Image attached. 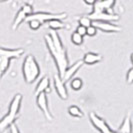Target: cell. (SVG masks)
Instances as JSON below:
<instances>
[{
  "instance_id": "1",
  "label": "cell",
  "mask_w": 133,
  "mask_h": 133,
  "mask_svg": "<svg viewBox=\"0 0 133 133\" xmlns=\"http://www.w3.org/2000/svg\"><path fill=\"white\" fill-rule=\"evenodd\" d=\"M45 43H46V47L49 53L52 56L54 62L56 64L57 70H58V75L60 76V78H63L65 70L68 67V57H67L66 49L65 48H63V49L55 48L49 34L45 35Z\"/></svg>"
},
{
  "instance_id": "2",
  "label": "cell",
  "mask_w": 133,
  "mask_h": 133,
  "mask_svg": "<svg viewBox=\"0 0 133 133\" xmlns=\"http://www.w3.org/2000/svg\"><path fill=\"white\" fill-rule=\"evenodd\" d=\"M21 104H22V95L20 93L15 94L9 104L7 114H5L0 119V133L4 132L18 119L20 109H21Z\"/></svg>"
},
{
  "instance_id": "3",
  "label": "cell",
  "mask_w": 133,
  "mask_h": 133,
  "mask_svg": "<svg viewBox=\"0 0 133 133\" xmlns=\"http://www.w3.org/2000/svg\"><path fill=\"white\" fill-rule=\"evenodd\" d=\"M22 74L24 81L27 84H33L39 78L40 67L39 64L32 54H29L25 57L22 64Z\"/></svg>"
},
{
  "instance_id": "4",
  "label": "cell",
  "mask_w": 133,
  "mask_h": 133,
  "mask_svg": "<svg viewBox=\"0 0 133 133\" xmlns=\"http://www.w3.org/2000/svg\"><path fill=\"white\" fill-rule=\"evenodd\" d=\"M67 17V14L66 13H50V12H33L31 15L27 16V18L25 21H29L31 19H36L40 21L42 24L44 23H47L49 22L50 20H53V19H60V20H63L65 19Z\"/></svg>"
},
{
  "instance_id": "5",
  "label": "cell",
  "mask_w": 133,
  "mask_h": 133,
  "mask_svg": "<svg viewBox=\"0 0 133 133\" xmlns=\"http://www.w3.org/2000/svg\"><path fill=\"white\" fill-rule=\"evenodd\" d=\"M89 120L91 122V124L93 125L100 133H119L118 131H114L112 130L109 125L107 124V122L103 119L102 117L98 116L95 112H90L89 113Z\"/></svg>"
},
{
  "instance_id": "6",
  "label": "cell",
  "mask_w": 133,
  "mask_h": 133,
  "mask_svg": "<svg viewBox=\"0 0 133 133\" xmlns=\"http://www.w3.org/2000/svg\"><path fill=\"white\" fill-rule=\"evenodd\" d=\"M47 93L42 92V93L36 95V104L39 107V109L42 111L43 115L45 116L48 121H52L53 120V115L51 113L49 106H48V99H47Z\"/></svg>"
},
{
  "instance_id": "7",
  "label": "cell",
  "mask_w": 133,
  "mask_h": 133,
  "mask_svg": "<svg viewBox=\"0 0 133 133\" xmlns=\"http://www.w3.org/2000/svg\"><path fill=\"white\" fill-rule=\"evenodd\" d=\"M92 21H117L119 19V16L117 14L110 13L107 11H100V10H92L91 13L87 15Z\"/></svg>"
},
{
  "instance_id": "8",
  "label": "cell",
  "mask_w": 133,
  "mask_h": 133,
  "mask_svg": "<svg viewBox=\"0 0 133 133\" xmlns=\"http://www.w3.org/2000/svg\"><path fill=\"white\" fill-rule=\"evenodd\" d=\"M53 84L54 88L56 90V93L58 94V96L62 100H66L68 98V90H67V87L65 85V82L62 80V78H60L58 73L54 74Z\"/></svg>"
},
{
  "instance_id": "9",
  "label": "cell",
  "mask_w": 133,
  "mask_h": 133,
  "mask_svg": "<svg viewBox=\"0 0 133 133\" xmlns=\"http://www.w3.org/2000/svg\"><path fill=\"white\" fill-rule=\"evenodd\" d=\"M92 25H94L97 29L107 33H117L122 30L120 26H117L108 21H92Z\"/></svg>"
},
{
  "instance_id": "10",
  "label": "cell",
  "mask_w": 133,
  "mask_h": 133,
  "mask_svg": "<svg viewBox=\"0 0 133 133\" xmlns=\"http://www.w3.org/2000/svg\"><path fill=\"white\" fill-rule=\"evenodd\" d=\"M115 0H96L93 5V10H100V11H107L110 13L112 12Z\"/></svg>"
},
{
  "instance_id": "11",
  "label": "cell",
  "mask_w": 133,
  "mask_h": 133,
  "mask_svg": "<svg viewBox=\"0 0 133 133\" xmlns=\"http://www.w3.org/2000/svg\"><path fill=\"white\" fill-rule=\"evenodd\" d=\"M24 53V50L18 48V49H8V48H3L0 47V56L6 57L9 59H17L21 57Z\"/></svg>"
},
{
  "instance_id": "12",
  "label": "cell",
  "mask_w": 133,
  "mask_h": 133,
  "mask_svg": "<svg viewBox=\"0 0 133 133\" xmlns=\"http://www.w3.org/2000/svg\"><path fill=\"white\" fill-rule=\"evenodd\" d=\"M83 64H84L83 61H82V60H79V61L75 62L74 64H72L71 66L67 67V69L65 70V73H64V75H63L62 80H63L64 82H67L69 79H71L74 75H75V73L81 68V66H82Z\"/></svg>"
},
{
  "instance_id": "13",
  "label": "cell",
  "mask_w": 133,
  "mask_h": 133,
  "mask_svg": "<svg viewBox=\"0 0 133 133\" xmlns=\"http://www.w3.org/2000/svg\"><path fill=\"white\" fill-rule=\"evenodd\" d=\"M50 91H51V88H50V78L48 76H44L37 83V86H36V89H35V95H38V94L42 93V92L48 93Z\"/></svg>"
},
{
  "instance_id": "14",
  "label": "cell",
  "mask_w": 133,
  "mask_h": 133,
  "mask_svg": "<svg viewBox=\"0 0 133 133\" xmlns=\"http://www.w3.org/2000/svg\"><path fill=\"white\" fill-rule=\"evenodd\" d=\"M102 60V56L100 54L96 53V52H87L85 55L83 56V63L87 64V65H93L96 63H99Z\"/></svg>"
},
{
  "instance_id": "15",
  "label": "cell",
  "mask_w": 133,
  "mask_h": 133,
  "mask_svg": "<svg viewBox=\"0 0 133 133\" xmlns=\"http://www.w3.org/2000/svg\"><path fill=\"white\" fill-rule=\"evenodd\" d=\"M119 133H132V119H131V113L128 112L125 118L123 120L121 126L117 130Z\"/></svg>"
},
{
  "instance_id": "16",
  "label": "cell",
  "mask_w": 133,
  "mask_h": 133,
  "mask_svg": "<svg viewBox=\"0 0 133 133\" xmlns=\"http://www.w3.org/2000/svg\"><path fill=\"white\" fill-rule=\"evenodd\" d=\"M26 18H27V15L20 8L19 10H18V12H17V14H16V16H15V18H14L13 24H12V29L16 30L21 25V23H23L26 20Z\"/></svg>"
},
{
  "instance_id": "17",
  "label": "cell",
  "mask_w": 133,
  "mask_h": 133,
  "mask_svg": "<svg viewBox=\"0 0 133 133\" xmlns=\"http://www.w3.org/2000/svg\"><path fill=\"white\" fill-rule=\"evenodd\" d=\"M10 61L11 59H9V58L0 56V79L8 71L9 66H10Z\"/></svg>"
},
{
  "instance_id": "18",
  "label": "cell",
  "mask_w": 133,
  "mask_h": 133,
  "mask_svg": "<svg viewBox=\"0 0 133 133\" xmlns=\"http://www.w3.org/2000/svg\"><path fill=\"white\" fill-rule=\"evenodd\" d=\"M48 23V27L51 29V30H54V31H57V30H60V29H64L66 28L67 25L60 19H53L50 20Z\"/></svg>"
},
{
  "instance_id": "19",
  "label": "cell",
  "mask_w": 133,
  "mask_h": 133,
  "mask_svg": "<svg viewBox=\"0 0 133 133\" xmlns=\"http://www.w3.org/2000/svg\"><path fill=\"white\" fill-rule=\"evenodd\" d=\"M68 114L72 117H75V118H82L84 116L83 111L77 105H71V106L68 107Z\"/></svg>"
},
{
  "instance_id": "20",
  "label": "cell",
  "mask_w": 133,
  "mask_h": 133,
  "mask_svg": "<svg viewBox=\"0 0 133 133\" xmlns=\"http://www.w3.org/2000/svg\"><path fill=\"white\" fill-rule=\"evenodd\" d=\"M70 87L73 89L74 91H79L80 89L83 87V80L79 78V77H75V78L71 80Z\"/></svg>"
},
{
  "instance_id": "21",
  "label": "cell",
  "mask_w": 133,
  "mask_h": 133,
  "mask_svg": "<svg viewBox=\"0 0 133 133\" xmlns=\"http://www.w3.org/2000/svg\"><path fill=\"white\" fill-rule=\"evenodd\" d=\"M83 41H84V38L83 36H81L80 34H78L77 32H73L71 34V42L73 43L74 45L76 46H81L83 44Z\"/></svg>"
},
{
  "instance_id": "22",
  "label": "cell",
  "mask_w": 133,
  "mask_h": 133,
  "mask_svg": "<svg viewBox=\"0 0 133 133\" xmlns=\"http://www.w3.org/2000/svg\"><path fill=\"white\" fill-rule=\"evenodd\" d=\"M78 22H79V25H82L84 27H89L92 25V20L90 19L87 15H84V16H81L78 18Z\"/></svg>"
},
{
  "instance_id": "23",
  "label": "cell",
  "mask_w": 133,
  "mask_h": 133,
  "mask_svg": "<svg viewBox=\"0 0 133 133\" xmlns=\"http://www.w3.org/2000/svg\"><path fill=\"white\" fill-rule=\"evenodd\" d=\"M27 22H28L29 28H30L31 30H33V31L38 30L40 27H41V25H42V23L36 19H31V20H29V21H27Z\"/></svg>"
},
{
  "instance_id": "24",
  "label": "cell",
  "mask_w": 133,
  "mask_h": 133,
  "mask_svg": "<svg viewBox=\"0 0 133 133\" xmlns=\"http://www.w3.org/2000/svg\"><path fill=\"white\" fill-rule=\"evenodd\" d=\"M21 9L23 10V12L26 14L27 16H29V15H31V14L33 13V7L31 4H29V3H25V4H23L22 7H21Z\"/></svg>"
},
{
  "instance_id": "25",
  "label": "cell",
  "mask_w": 133,
  "mask_h": 133,
  "mask_svg": "<svg viewBox=\"0 0 133 133\" xmlns=\"http://www.w3.org/2000/svg\"><path fill=\"white\" fill-rule=\"evenodd\" d=\"M97 28L94 26V25H91V26L87 27L86 28V35L89 36V37H93L97 34Z\"/></svg>"
},
{
  "instance_id": "26",
  "label": "cell",
  "mask_w": 133,
  "mask_h": 133,
  "mask_svg": "<svg viewBox=\"0 0 133 133\" xmlns=\"http://www.w3.org/2000/svg\"><path fill=\"white\" fill-rule=\"evenodd\" d=\"M126 82L127 84H132L133 83V66L127 71L126 73Z\"/></svg>"
},
{
  "instance_id": "27",
  "label": "cell",
  "mask_w": 133,
  "mask_h": 133,
  "mask_svg": "<svg viewBox=\"0 0 133 133\" xmlns=\"http://www.w3.org/2000/svg\"><path fill=\"white\" fill-rule=\"evenodd\" d=\"M75 32H77L78 34H80L81 36H85L86 35V27L82 26V25H78V26L76 27V31Z\"/></svg>"
},
{
  "instance_id": "28",
  "label": "cell",
  "mask_w": 133,
  "mask_h": 133,
  "mask_svg": "<svg viewBox=\"0 0 133 133\" xmlns=\"http://www.w3.org/2000/svg\"><path fill=\"white\" fill-rule=\"evenodd\" d=\"M9 130H10V133H20L19 128L15 123H13L11 126L9 127Z\"/></svg>"
},
{
  "instance_id": "29",
  "label": "cell",
  "mask_w": 133,
  "mask_h": 133,
  "mask_svg": "<svg viewBox=\"0 0 133 133\" xmlns=\"http://www.w3.org/2000/svg\"><path fill=\"white\" fill-rule=\"evenodd\" d=\"M83 1L85 2V4L89 5V6H93L94 3L96 2V0H83Z\"/></svg>"
},
{
  "instance_id": "30",
  "label": "cell",
  "mask_w": 133,
  "mask_h": 133,
  "mask_svg": "<svg viewBox=\"0 0 133 133\" xmlns=\"http://www.w3.org/2000/svg\"><path fill=\"white\" fill-rule=\"evenodd\" d=\"M130 61H131V63H132V65H133V53L131 54V56H130Z\"/></svg>"
},
{
  "instance_id": "31",
  "label": "cell",
  "mask_w": 133,
  "mask_h": 133,
  "mask_svg": "<svg viewBox=\"0 0 133 133\" xmlns=\"http://www.w3.org/2000/svg\"><path fill=\"white\" fill-rule=\"evenodd\" d=\"M4 1H7V0H0V2H4Z\"/></svg>"
}]
</instances>
